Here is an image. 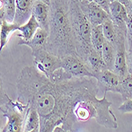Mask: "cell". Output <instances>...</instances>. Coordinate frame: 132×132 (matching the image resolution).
I'll use <instances>...</instances> for the list:
<instances>
[{"instance_id":"cell-11","label":"cell","mask_w":132,"mask_h":132,"mask_svg":"<svg viewBox=\"0 0 132 132\" xmlns=\"http://www.w3.org/2000/svg\"><path fill=\"white\" fill-rule=\"evenodd\" d=\"M50 14V6L45 3L36 1L32 8V15L38 22L42 29L48 31Z\"/></svg>"},{"instance_id":"cell-16","label":"cell","mask_w":132,"mask_h":132,"mask_svg":"<svg viewBox=\"0 0 132 132\" xmlns=\"http://www.w3.org/2000/svg\"><path fill=\"white\" fill-rule=\"evenodd\" d=\"M18 27L19 26L15 23H9L6 20L3 21L0 30V54L9 42L12 34L18 30Z\"/></svg>"},{"instance_id":"cell-25","label":"cell","mask_w":132,"mask_h":132,"mask_svg":"<svg viewBox=\"0 0 132 132\" xmlns=\"http://www.w3.org/2000/svg\"><path fill=\"white\" fill-rule=\"evenodd\" d=\"M126 60L128 73L132 74V47H127Z\"/></svg>"},{"instance_id":"cell-1","label":"cell","mask_w":132,"mask_h":132,"mask_svg":"<svg viewBox=\"0 0 132 132\" xmlns=\"http://www.w3.org/2000/svg\"><path fill=\"white\" fill-rule=\"evenodd\" d=\"M16 90L17 100L38 113L39 132H52L57 126L67 131L72 130L77 122L74 107L80 100L97 95L99 92L94 77L72 78L55 84L34 66H25L21 70Z\"/></svg>"},{"instance_id":"cell-4","label":"cell","mask_w":132,"mask_h":132,"mask_svg":"<svg viewBox=\"0 0 132 132\" xmlns=\"http://www.w3.org/2000/svg\"><path fill=\"white\" fill-rule=\"evenodd\" d=\"M28 106L18 100H11L0 107L6 118V123L1 132H23L24 121Z\"/></svg>"},{"instance_id":"cell-27","label":"cell","mask_w":132,"mask_h":132,"mask_svg":"<svg viewBox=\"0 0 132 132\" xmlns=\"http://www.w3.org/2000/svg\"><path fill=\"white\" fill-rule=\"evenodd\" d=\"M113 1H117V2L120 3L121 4H122L127 8V11L132 6V3L130 2V0H111V2H113Z\"/></svg>"},{"instance_id":"cell-7","label":"cell","mask_w":132,"mask_h":132,"mask_svg":"<svg viewBox=\"0 0 132 132\" xmlns=\"http://www.w3.org/2000/svg\"><path fill=\"white\" fill-rule=\"evenodd\" d=\"M117 38L115 43L116 47V59L112 72L122 78L128 74L126 51H127V32L121 30L116 27Z\"/></svg>"},{"instance_id":"cell-30","label":"cell","mask_w":132,"mask_h":132,"mask_svg":"<svg viewBox=\"0 0 132 132\" xmlns=\"http://www.w3.org/2000/svg\"><path fill=\"white\" fill-rule=\"evenodd\" d=\"M52 132H68V131L63 129L61 126H57L53 129V130Z\"/></svg>"},{"instance_id":"cell-19","label":"cell","mask_w":132,"mask_h":132,"mask_svg":"<svg viewBox=\"0 0 132 132\" xmlns=\"http://www.w3.org/2000/svg\"><path fill=\"white\" fill-rule=\"evenodd\" d=\"M116 93H119L123 101L132 99V74L128 73L120 79Z\"/></svg>"},{"instance_id":"cell-10","label":"cell","mask_w":132,"mask_h":132,"mask_svg":"<svg viewBox=\"0 0 132 132\" xmlns=\"http://www.w3.org/2000/svg\"><path fill=\"white\" fill-rule=\"evenodd\" d=\"M109 16L116 28L127 32L126 23L128 18V12L123 5L117 1L111 2Z\"/></svg>"},{"instance_id":"cell-32","label":"cell","mask_w":132,"mask_h":132,"mask_svg":"<svg viewBox=\"0 0 132 132\" xmlns=\"http://www.w3.org/2000/svg\"><path fill=\"white\" fill-rule=\"evenodd\" d=\"M3 9V0H0V10Z\"/></svg>"},{"instance_id":"cell-34","label":"cell","mask_w":132,"mask_h":132,"mask_svg":"<svg viewBox=\"0 0 132 132\" xmlns=\"http://www.w3.org/2000/svg\"><path fill=\"white\" fill-rule=\"evenodd\" d=\"M68 132H77V131L75 130L74 129H72V130H69V131H68Z\"/></svg>"},{"instance_id":"cell-36","label":"cell","mask_w":132,"mask_h":132,"mask_svg":"<svg viewBox=\"0 0 132 132\" xmlns=\"http://www.w3.org/2000/svg\"><path fill=\"white\" fill-rule=\"evenodd\" d=\"M130 2H131V3H132V0H130Z\"/></svg>"},{"instance_id":"cell-17","label":"cell","mask_w":132,"mask_h":132,"mask_svg":"<svg viewBox=\"0 0 132 132\" xmlns=\"http://www.w3.org/2000/svg\"><path fill=\"white\" fill-rule=\"evenodd\" d=\"M101 56L108 69L112 71L116 59V47L112 43L105 40L101 50Z\"/></svg>"},{"instance_id":"cell-18","label":"cell","mask_w":132,"mask_h":132,"mask_svg":"<svg viewBox=\"0 0 132 132\" xmlns=\"http://www.w3.org/2000/svg\"><path fill=\"white\" fill-rule=\"evenodd\" d=\"M38 128H40V117L38 113L34 108L29 107L25 117L23 132L31 131Z\"/></svg>"},{"instance_id":"cell-28","label":"cell","mask_w":132,"mask_h":132,"mask_svg":"<svg viewBox=\"0 0 132 132\" xmlns=\"http://www.w3.org/2000/svg\"><path fill=\"white\" fill-rule=\"evenodd\" d=\"M4 20H5L4 10L3 9H1V10H0V30H1V26H2V24H3Z\"/></svg>"},{"instance_id":"cell-33","label":"cell","mask_w":132,"mask_h":132,"mask_svg":"<svg viewBox=\"0 0 132 132\" xmlns=\"http://www.w3.org/2000/svg\"><path fill=\"white\" fill-rule=\"evenodd\" d=\"M28 132H39V128H38V129L33 130H31V131H28Z\"/></svg>"},{"instance_id":"cell-31","label":"cell","mask_w":132,"mask_h":132,"mask_svg":"<svg viewBox=\"0 0 132 132\" xmlns=\"http://www.w3.org/2000/svg\"><path fill=\"white\" fill-rule=\"evenodd\" d=\"M36 1H38V2L45 3V4L50 5V3H51V0H36Z\"/></svg>"},{"instance_id":"cell-3","label":"cell","mask_w":132,"mask_h":132,"mask_svg":"<svg viewBox=\"0 0 132 132\" xmlns=\"http://www.w3.org/2000/svg\"><path fill=\"white\" fill-rule=\"evenodd\" d=\"M69 18L75 49L78 56L86 61L92 50L91 44L92 26L80 10L78 2L69 0Z\"/></svg>"},{"instance_id":"cell-8","label":"cell","mask_w":132,"mask_h":132,"mask_svg":"<svg viewBox=\"0 0 132 132\" xmlns=\"http://www.w3.org/2000/svg\"><path fill=\"white\" fill-rule=\"evenodd\" d=\"M80 10L92 26H100L110 18L109 14L98 4L84 0L78 3Z\"/></svg>"},{"instance_id":"cell-20","label":"cell","mask_w":132,"mask_h":132,"mask_svg":"<svg viewBox=\"0 0 132 132\" xmlns=\"http://www.w3.org/2000/svg\"><path fill=\"white\" fill-rule=\"evenodd\" d=\"M105 42V37L103 34L102 25L92 26L91 33V44L94 50L101 53L103 45Z\"/></svg>"},{"instance_id":"cell-5","label":"cell","mask_w":132,"mask_h":132,"mask_svg":"<svg viewBox=\"0 0 132 132\" xmlns=\"http://www.w3.org/2000/svg\"><path fill=\"white\" fill-rule=\"evenodd\" d=\"M32 55L34 67L47 78H50L56 70L61 68V59L45 49L35 50L32 52Z\"/></svg>"},{"instance_id":"cell-9","label":"cell","mask_w":132,"mask_h":132,"mask_svg":"<svg viewBox=\"0 0 132 132\" xmlns=\"http://www.w3.org/2000/svg\"><path fill=\"white\" fill-rule=\"evenodd\" d=\"M95 78L97 82L99 91L103 92L104 96H106L107 92H116L121 79L118 75L109 69H105L98 72L95 76Z\"/></svg>"},{"instance_id":"cell-22","label":"cell","mask_w":132,"mask_h":132,"mask_svg":"<svg viewBox=\"0 0 132 132\" xmlns=\"http://www.w3.org/2000/svg\"><path fill=\"white\" fill-rule=\"evenodd\" d=\"M5 20L9 23H14L16 14V0H3Z\"/></svg>"},{"instance_id":"cell-13","label":"cell","mask_w":132,"mask_h":132,"mask_svg":"<svg viewBox=\"0 0 132 132\" xmlns=\"http://www.w3.org/2000/svg\"><path fill=\"white\" fill-rule=\"evenodd\" d=\"M48 31H46L42 28H38L34 35L30 40L24 41L19 39L18 42V45H26L30 47L32 52L42 49H45V46L48 41Z\"/></svg>"},{"instance_id":"cell-14","label":"cell","mask_w":132,"mask_h":132,"mask_svg":"<svg viewBox=\"0 0 132 132\" xmlns=\"http://www.w3.org/2000/svg\"><path fill=\"white\" fill-rule=\"evenodd\" d=\"M38 28H40L38 22L35 19L34 16L31 14L29 19L18 27V31H19L20 33L17 34V37H19V39L21 40L28 41L34 35Z\"/></svg>"},{"instance_id":"cell-6","label":"cell","mask_w":132,"mask_h":132,"mask_svg":"<svg viewBox=\"0 0 132 132\" xmlns=\"http://www.w3.org/2000/svg\"><path fill=\"white\" fill-rule=\"evenodd\" d=\"M61 59V68L64 69L70 78L94 77L86 61L82 60L77 55H68Z\"/></svg>"},{"instance_id":"cell-12","label":"cell","mask_w":132,"mask_h":132,"mask_svg":"<svg viewBox=\"0 0 132 132\" xmlns=\"http://www.w3.org/2000/svg\"><path fill=\"white\" fill-rule=\"evenodd\" d=\"M36 0H16V14L14 23L24 24L32 14V8Z\"/></svg>"},{"instance_id":"cell-2","label":"cell","mask_w":132,"mask_h":132,"mask_svg":"<svg viewBox=\"0 0 132 132\" xmlns=\"http://www.w3.org/2000/svg\"><path fill=\"white\" fill-rule=\"evenodd\" d=\"M69 0H51L45 50L62 58L68 55H77L73 42L69 10Z\"/></svg>"},{"instance_id":"cell-15","label":"cell","mask_w":132,"mask_h":132,"mask_svg":"<svg viewBox=\"0 0 132 132\" xmlns=\"http://www.w3.org/2000/svg\"><path fill=\"white\" fill-rule=\"evenodd\" d=\"M86 63L88 65V67L92 72L94 75V77H95L96 75L98 72H100L105 69H108L107 66L103 61L101 53L96 52V50H94L93 49L90 52L89 55L88 56Z\"/></svg>"},{"instance_id":"cell-26","label":"cell","mask_w":132,"mask_h":132,"mask_svg":"<svg viewBox=\"0 0 132 132\" xmlns=\"http://www.w3.org/2000/svg\"><path fill=\"white\" fill-rule=\"evenodd\" d=\"M88 1H91V2H93L98 4L109 14V7H110L111 0H88Z\"/></svg>"},{"instance_id":"cell-21","label":"cell","mask_w":132,"mask_h":132,"mask_svg":"<svg viewBox=\"0 0 132 132\" xmlns=\"http://www.w3.org/2000/svg\"><path fill=\"white\" fill-rule=\"evenodd\" d=\"M102 29H103V34L105 37V40L108 42L112 43L115 45V43L116 42L117 38V33L116 26L111 21V18L107 19L102 24Z\"/></svg>"},{"instance_id":"cell-23","label":"cell","mask_w":132,"mask_h":132,"mask_svg":"<svg viewBox=\"0 0 132 132\" xmlns=\"http://www.w3.org/2000/svg\"><path fill=\"white\" fill-rule=\"evenodd\" d=\"M11 99L9 97V96L6 93L4 88H3V80L0 75V107L3 106L6 103H7Z\"/></svg>"},{"instance_id":"cell-29","label":"cell","mask_w":132,"mask_h":132,"mask_svg":"<svg viewBox=\"0 0 132 132\" xmlns=\"http://www.w3.org/2000/svg\"><path fill=\"white\" fill-rule=\"evenodd\" d=\"M6 119V118L4 117V116L3 114V112L1 111V110H0V132L2 131V130H3V128L4 127V125H3V119Z\"/></svg>"},{"instance_id":"cell-35","label":"cell","mask_w":132,"mask_h":132,"mask_svg":"<svg viewBox=\"0 0 132 132\" xmlns=\"http://www.w3.org/2000/svg\"><path fill=\"white\" fill-rule=\"evenodd\" d=\"M77 2H78V3H80V2H83V1H84V0H76Z\"/></svg>"},{"instance_id":"cell-24","label":"cell","mask_w":132,"mask_h":132,"mask_svg":"<svg viewBox=\"0 0 132 132\" xmlns=\"http://www.w3.org/2000/svg\"><path fill=\"white\" fill-rule=\"evenodd\" d=\"M118 111L121 113V114L132 113V99L123 101V103L119 107Z\"/></svg>"}]
</instances>
